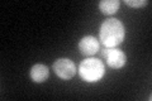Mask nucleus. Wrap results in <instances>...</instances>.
<instances>
[{
	"mask_svg": "<svg viewBox=\"0 0 152 101\" xmlns=\"http://www.w3.org/2000/svg\"><path fill=\"white\" fill-rule=\"evenodd\" d=\"M31 77L37 84H41L48 78V68L45 65H34L31 68Z\"/></svg>",
	"mask_w": 152,
	"mask_h": 101,
	"instance_id": "obj_6",
	"label": "nucleus"
},
{
	"mask_svg": "<svg viewBox=\"0 0 152 101\" xmlns=\"http://www.w3.org/2000/svg\"><path fill=\"white\" fill-rule=\"evenodd\" d=\"M99 38L105 48H115L124 39V27L118 19H108L102 24Z\"/></svg>",
	"mask_w": 152,
	"mask_h": 101,
	"instance_id": "obj_1",
	"label": "nucleus"
},
{
	"mask_svg": "<svg viewBox=\"0 0 152 101\" xmlns=\"http://www.w3.org/2000/svg\"><path fill=\"white\" fill-rule=\"evenodd\" d=\"M79 73L81 78L88 82L99 81L104 75V65L96 58H86L79 66Z\"/></svg>",
	"mask_w": 152,
	"mask_h": 101,
	"instance_id": "obj_2",
	"label": "nucleus"
},
{
	"mask_svg": "<svg viewBox=\"0 0 152 101\" xmlns=\"http://www.w3.org/2000/svg\"><path fill=\"white\" fill-rule=\"evenodd\" d=\"M118 9H119V1L118 0H103V1L99 3V10L103 14H107V15L114 14Z\"/></svg>",
	"mask_w": 152,
	"mask_h": 101,
	"instance_id": "obj_7",
	"label": "nucleus"
},
{
	"mask_svg": "<svg viewBox=\"0 0 152 101\" xmlns=\"http://www.w3.org/2000/svg\"><path fill=\"white\" fill-rule=\"evenodd\" d=\"M124 3L127 4V5L129 7H133V8H142V7H146L147 4H148V1L147 0H124Z\"/></svg>",
	"mask_w": 152,
	"mask_h": 101,
	"instance_id": "obj_8",
	"label": "nucleus"
},
{
	"mask_svg": "<svg viewBox=\"0 0 152 101\" xmlns=\"http://www.w3.org/2000/svg\"><path fill=\"white\" fill-rule=\"evenodd\" d=\"M79 51H80V53L86 57L94 56L99 51V42L96 41L95 37L86 36L79 42Z\"/></svg>",
	"mask_w": 152,
	"mask_h": 101,
	"instance_id": "obj_5",
	"label": "nucleus"
},
{
	"mask_svg": "<svg viewBox=\"0 0 152 101\" xmlns=\"http://www.w3.org/2000/svg\"><path fill=\"white\" fill-rule=\"evenodd\" d=\"M102 56H103V58L107 61L108 66L114 70L122 68L127 62L126 54L123 53L121 49H118V48H105V49L102 52Z\"/></svg>",
	"mask_w": 152,
	"mask_h": 101,
	"instance_id": "obj_3",
	"label": "nucleus"
},
{
	"mask_svg": "<svg viewBox=\"0 0 152 101\" xmlns=\"http://www.w3.org/2000/svg\"><path fill=\"white\" fill-rule=\"evenodd\" d=\"M53 71L60 78L70 80L76 73V66L69 58H58L53 63Z\"/></svg>",
	"mask_w": 152,
	"mask_h": 101,
	"instance_id": "obj_4",
	"label": "nucleus"
}]
</instances>
